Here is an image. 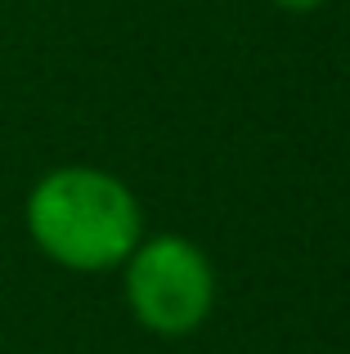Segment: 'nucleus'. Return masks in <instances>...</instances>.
Wrapping results in <instances>:
<instances>
[{
	"instance_id": "2",
	"label": "nucleus",
	"mask_w": 350,
	"mask_h": 354,
	"mask_svg": "<svg viewBox=\"0 0 350 354\" xmlns=\"http://www.w3.org/2000/svg\"><path fill=\"white\" fill-rule=\"evenodd\" d=\"M126 301L144 328L162 337H184L211 314L216 278L189 238H149L126 256Z\"/></svg>"
},
{
	"instance_id": "1",
	"label": "nucleus",
	"mask_w": 350,
	"mask_h": 354,
	"mask_svg": "<svg viewBox=\"0 0 350 354\" xmlns=\"http://www.w3.org/2000/svg\"><path fill=\"white\" fill-rule=\"evenodd\" d=\"M36 247L68 269H113L140 247V202L117 175L95 166L50 171L27 198Z\"/></svg>"
},
{
	"instance_id": "3",
	"label": "nucleus",
	"mask_w": 350,
	"mask_h": 354,
	"mask_svg": "<svg viewBox=\"0 0 350 354\" xmlns=\"http://www.w3.org/2000/svg\"><path fill=\"white\" fill-rule=\"evenodd\" d=\"M274 5L292 9V14H306V9H319V5H324V0H274Z\"/></svg>"
}]
</instances>
